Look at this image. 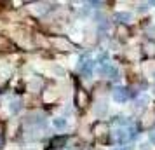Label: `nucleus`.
I'll return each mask as SVG.
<instances>
[{
	"label": "nucleus",
	"mask_w": 155,
	"mask_h": 150,
	"mask_svg": "<svg viewBox=\"0 0 155 150\" xmlns=\"http://www.w3.org/2000/svg\"><path fill=\"white\" fill-rule=\"evenodd\" d=\"M96 72H98V75H101V77H106V79H119V68L115 66L113 63H110V61H103V63L98 65V68H96Z\"/></svg>",
	"instance_id": "nucleus-1"
},
{
	"label": "nucleus",
	"mask_w": 155,
	"mask_h": 150,
	"mask_svg": "<svg viewBox=\"0 0 155 150\" xmlns=\"http://www.w3.org/2000/svg\"><path fill=\"white\" fill-rule=\"evenodd\" d=\"M25 124L26 126H33L35 129H40V128H45L47 126V119L42 112H33V114H28L25 117Z\"/></svg>",
	"instance_id": "nucleus-2"
},
{
	"label": "nucleus",
	"mask_w": 155,
	"mask_h": 150,
	"mask_svg": "<svg viewBox=\"0 0 155 150\" xmlns=\"http://www.w3.org/2000/svg\"><path fill=\"white\" fill-rule=\"evenodd\" d=\"M94 66H96V61L94 59H91V58H80V61H78L77 65V70L82 73V77H85V79H91L92 77V72H94Z\"/></svg>",
	"instance_id": "nucleus-3"
},
{
	"label": "nucleus",
	"mask_w": 155,
	"mask_h": 150,
	"mask_svg": "<svg viewBox=\"0 0 155 150\" xmlns=\"http://www.w3.org/2000/svg\"><path fill=\"white\" fill-rule=\"evenodd\" d=\"M113 136H115V140H117L119 145H124V143H127L129 140H133L134 136H136V129L133 126L131 128H117Z\"/></svg>",
	"instance_id": "nucleus-4"
},
{
	"label": "nucleus",
	"mask_w": 155,
	"mask_h": 150,
	"mask_svg": "<svg viewBox=\"0 0 155 150\" xmlns=\"http://www.w3.org/2000/svg\"><path fill=\"white\" fill-rule=\"evenodd\" d=\"M112 98L113 101H117V103H126L129 98H131V91H129V87H115L112 93Z\"/></svg>",
	"instance_id": "nucleus-5"
},
{
	"label": "nucleus",
	"mask_w": 155,
	"mask_h": 150,
	"mask_svg": "<svg viewBox=\"0 0 155 150\" xmlns=\"http://www.w3.org/2000/svg\"><path fill=\"white\" fill-rule=\"evenodd\" d=\"M94 115L99 117V119H103V117L108 115V105H106L105 101H99V103L94 105Z\"/></svg>",
	"instance_id": "nucleus-6"
},
{
	"label": "nucleus",
	"mask_w": 155,
	"mask_h": 150,
	"mask_svg": "<svg viewBox=\"0 0 155 150\" xmlns=\"http://www.w3.org/2000/svg\"><path fill=\"white\" fill-rule=\"evenodd\" d=\"M52 126H54V129L64 131V129L68 128V121H66L64 117H54V119H52Z\"/></svg>",
	"instance_id": "nucleus-7"
},
{
	"label": "nucleus",
	"mask_w": 155,
	"mask_h": 150,
	"mask_svg": "<svg viewBox=\"0 0 155 150\" xmlns=\"http://www.w3.org/2000/svg\"><path fill=\"white\" fill-rule=\"evenodd\" d=\"M115 19L120 21V23H131L133 14H131V12H127V11H119V12L115 14Z\"/></svg>",
	"instance_id": "nucleus-8"
},
{
	"label": "nucleus",
	"mask_w": 155,
	"mask_h": 150,
	"mask_svg": "<svg viewBox=\"0 0 155 150\" xmlns=\"http://www.w3.org/2000/svg\"><path fill=\"white\" fill-rule=\"evenodd\" d=\"M19 110H21V101H19V100H14V101H11V103H9V112H11L12 115H16Z\"/></svg>",
	"instance_id": "nucleus-9"
},
{
	"label": "nucleus",
	"mask_w": 155,
	"mask_h": 150,
	"mask_svg": "<svg viewBox=\"0 0 155 150\" xmlns=\"http://www.w3.org/2000/svg\"><path fill=\"white\" fill-rule=\"evenodd\" d=\"M147 103H148V98H147V96H141L140 100L134 101V108H136V110H141V108L147 107Z\"/></svg>",
	"instance_id": "nucleus-10"
},
{
	"label": "nucleus",
	"mask_w": 155,
	"mask_h": 150,
	"mask_svg": "<svg viewBox=\"0 0 155 150\" xmlns=\"http://www.w3.org/2000/svg\"><path fill=\"white\" fill-rule=\"evenodd\" d=\"M140 150H152V147H150V143H141Z\"/></svg>",
	"instance_id": "nucleus-11"
},
{
	"label": "nucleus",
	"mask_w": 155,
	"mask_h": 150,
	"mask_svg": "<svg viewBox=\"0 0 155 150\" xmlns=\"http://www.w3.org/2000/svg\"><path fill=\"white\" fill-rule=\"evenodd\" d=\"M148 5H150V4H140V12H145V11H148Z\"/></svg>",
	"instance_id": "nucleus-12"
},
{
	"label": "nucleus",
	"mask_w": 155,
	"mask_h": 150,
	"mask_svg": "<svg viewBox=\"0 0 155 150\" xmlns=\"http://www.w3.org/2000/svg\"><path fill=\"white\" fill-rule=\"evenodd\" d=\"M148 138H150V143H152V145H155V131H152Z\"/></svg>",
	"instance_id": "nucleus-13"
},
{
	"label": "nucleus",
	"mask_w": 155,
	"mask_h": 150,
	"mask_svg": "<svg viewBox=\"0 0 155 150\" xmlns=\"http://www.w3.org/2000/svg\"><path fill=\"white\" fill-rule=\"evenodd\" d=\"M150 33H155V26L153 28H150Z\"/></svg>",
	"instance_id": "nucleus-14"
},
{
	"label": "nucleus",
	"mask_w": 155,
	"mask_h": 150,
	"mask_svg": "<svg viewBox=\"0 0 155 150\" xmlns=\"http://www.w3.org/2000/svg\"><path fill=\"white\" fill-rule=\"evenodd\" d=\"M113 150H124V148H113Z\"/></svg>",
	"instance_id": "nucleus-15"
}]
</instances>
